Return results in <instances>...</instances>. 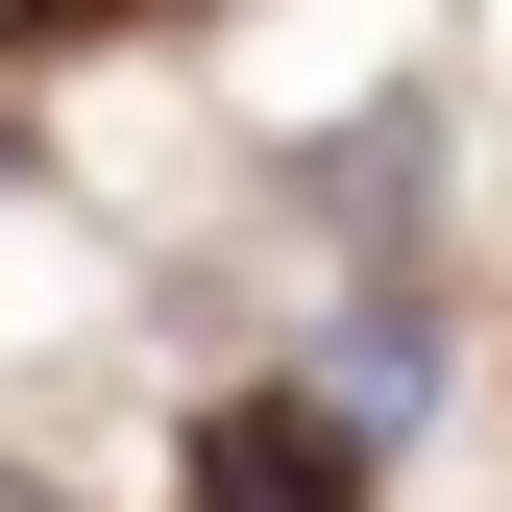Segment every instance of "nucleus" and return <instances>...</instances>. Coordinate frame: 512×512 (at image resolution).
<instances>
[{
  "instance_id": "f257e3e1",
  "label": "nucleus",
  "mask_w": 512,
  "mask_h": 512,
  "mask_svg": "<svg viewBox=\"0 0 512 512\" xmlns=\"http://www.w3.org/2000/svg\"><path fill=\"white\" fill-rule=\"evenodd\" d=\"M196 512H366V488H342V391H317V415L244 391V415L196 439Z\"/></svg>"
},
{
  "instance_id": "7ed1b4c3",
  "label": "nucleus",
  "mask_w": 512,
  "mask_h": 512,
  "mask_svg": "<svg viewBox=\"0 0 512 512\" xmlns=\"http://www.w3.org/2000/svg\"><path fill=\"white\" fill-rule=\"evenodd\" d=\"M0 512H25V488H0Z\"/></svg>"
},
{
  "instance_id": "f03ea898",
  "label": "nucleus",
  "mask_w": 512,
  "mask_h": 512,
  "mask_svg": "<svg viewBox=\"0 0 512 512\" xmlns=\"http://www.w3.org/2000/svg\"><path fill=\"white\" fill-rule=\"evenodd\" d=\"M317 391H342V415H439V293H342Z\"/></svg>"
}]
</instances>
